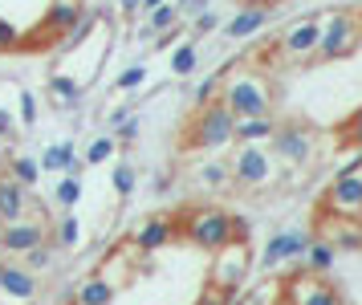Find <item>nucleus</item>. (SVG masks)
<instances>
[{
	"instance_id": "nucleus-13",
	"label": "nucleus",
	"mask_w": 362,
	"mask_h": 305,
	"mask_svg": "<svg viewBox=\"0 0 362 305\" xmlns=\"http://www.w3.org/2000/svg\"><path fill=\"white\" fill-rule=\"evenodd\" d=\"M313 244V232H301V228H285L273 241L264 244V265H281V260H301L305 248Z\"/></svg>"
},
{
	"instance_id": "nucleus-12",
	"label": "nucleus",
	"mask_w": 362,
	"mask_h": 305,
	"mask_svg": "<svg viewBox=\"0 0 362 305\" xmlns=\"http://www.w3.org/2000/svg\"><path fill=\"white\" fill-rule=\"evenodd\" d=\"M37 244H45V220H21V224L0 228V248L8 260L33 253Z\"/></svg>"
},
{
	"instance_id": "nucleus-42",
	"label": "nucleus",
	"mask_w": 362,
	"mask_h": 305,
	"mask_svg": "<svg viewBox=\"0 0 362 305\" xmlns=\"http://www.w3.org/2000/svg\"><path fill=\"white\" fill-rule=\"evenodd\" d=\"M199 305H228V297H220V293H212V289H208V297H204Z\"/></svg>"
},
{
	"instance_id": "nucleus-40",
	"label": "nucleus",
	"mask_w": 362,
	"mask_h": 305,
	"mask_svg": "<svg viewBox=\"0 0 362 305\" xmlns=\"http://www.w3.org/2000/svg\"><path fill=\"white\" fill-rule=\"evenodd\" d=\"M346 139H350V143H354V146H362V110L354 114L350 122H346Z\"/></svg>"
},
{
	"instance_id": "nucleus-28",
	"label": "nucleus",
	"mask_w": 362,
	"mask_h": 305,
	"mask_svg": "<svg viewBox=\"0 0 362 305\" xmlns=\"http://www.w3.org/2000/svg\"><path fill=\"white\" fill-rule=\"evenodd\" d=\"M115 151H118L115 134H98L94 143L86 146V163H90V167H102L106 159H115Z\"/></svg>"
},
{
	"instance_id": "nucleus-19",
	"label": "nucleus",
	"mask_w": 362,
	"mask_h": 305,
	"mask_svg": "<svg viewBox=\"0 0 362 305\" xmlns=\"http://www.w3.org/2000/svg\"><path fill=\"white\" fill-rule=\"evenodd\" d=\"M180 16H183V8L180 4H167V0H155V4H151L147 8V16H143V21H147V25H143V33H171L175 29V25H180Z\"/></svg>"
},
{
	"instance_id": "nucleus-27",
	"label": "nucleus",
	"mask_w": 362,
	"mask_h": 305,
	"mask_svg": "<svg viewBox=\"0 0 362 305\" xmlns=\"http://www.w3.org/2000/svg\"><path fill=\"white\" fill-rule=\"evenodd\" d=\"M82 220H78V216H74V212H66V216H62V220H57V244H62V248H82Z\"/></svg>"
},
{
	"instance_id": "nucleus-30",
	"label": "nucleus",
	"mask_w": 362,
	"mask_h": 305,
	"mask_svg": "<svg viewBox=\"0 0 362 305\" xmlns=\"http://www.w3.org/2000/svg\"><path fill=\"white\" fill-rule=\"evenodd\" d=\"M110 183H115V192L127 200V195L134 192V183H139V171H134L131 163H118L115 167V175H110Z\"/></svg>"
},
{
	"instance_id": "nucleus-37",
	"label": "nucleus",
	"mask_w": 362,
	"mask_h": 305,
	"mask_svg": "<svg viewBox=\"0 0 362 305\" xmlns=\"http://www.w3.org/2000/svg\"><path fill=\"white\" fill-rule=\"evenodd\" d=\"M134 139H139V118L131 114L122 127H115V143H134Z\"/></svg>"
},
{
	"instance_id": "nucleus-38",
	"label": "nucleus",
	"mask_w": 362,
	"mask_h": 305,
	"mask_svg": "<svg viewBox=\"0 0 362 305\" xmlns=\"http://www.w3.org/2000/svg\"><path fill=\"white\" fill-rule=\"evenodd\" d=\"M216 25H220V13L216 8H204V13H196V33L204 37V33H212Z\"/></svg>"
},
{
	"instance_id": "nucleus-11",
	"label": "nucleus",
	"mask_w": 362,
	"mask_h": 305,
	"mask_svg": "<svg viewBox=\"0 0 362 305\" xmlns=\"http://www.w3.org/2000/svg\"><path fill=\"white\" fill-rule=\"evenodd\" d=\"M317 37H322V21L317 16L293 21L285 29V37H281V57L285 62H310L313 53H317Z\"/></svg>"
},
{
	"instance_id": "nucleus-22",
	"label": "nucleus",
	"mask_w": 362,
	"mask_h": 305,
	"mask_svg": "<svg viewBox=\"0 0 362 305\" xmlns=\"http://www.w3.org/2000/svg\"><path fill=\"white\" fill-rule=\"evenodd\" d=\"M264 25H269V8H240V13L224 25V33H228V37H252V33L264 29Z\"/></svg>"
},
{
	"instance_id": "nucleus-26",
	"label": "nucleus",
	"mask_w": 362,
	"mask_h": 305,
	"mask_svg": "<svg viewBox=\"0 0 362 305\" xmlns=\"http://www.w3.org/2000/svg\"><path fill=\"white\" fill-rule=\"evenodd\" d=\"M8 179H13V183H21V188L29 192L37 179H41V167H37V159H29V155H17V159L8 163Z\"/></svg>"
},
{
	"instance_id": "nucleus-6",
	"label": "nucleus",
	"mask_w": 362,
	"mask_h": 305,
	"mask_svg": "<svg viewBox=\"0 0 362 305\" xmlns=\"http://www.w3.org/2000/svg\"><path fill=\"white\" fill-rule=\"evenodd\" d=\"M232 130H236V118L220 102H212V106H199L196 122H192V143L204 151H220L232 143Z\"/></svg>"
},
{
	"instance_id": "nucleus-24",
	"label": "nucleus",
	"mask_w": 362,
	"mask_h": 305,
	"mask_svg": "<svg viewBox=\"0 0 362 305\" xmlns=\"http://www.w3.org/2000/svg\"><path fill=\"white\" fill-rule=\"evenodd\" d=\"M245 297L252 305H281V297H285V281H277V277H264V281H257Z\"/></svg>"
},
{
	"instance_id": "nucleus-7",
	"label": "nucleus",
	"mask_w": 362,
	"mask_h": 305,
	"mask_svg": "<svg viewBox=\"0 0 362 305\" xmlns=\"http://www.w3.org/2000/svg\"><path fill=\"white\" fill-rule=\"evenodd\" d=\"M358 21L350 13H329L326 21H322V37H317V57H346V53H354L358 49Z\"/></svg>"
},
{
	"instance_id": "nucleus-21",
	"label": "nucleus",
	"mask_w": 362,
	"mask_h": 305,
	"mask_svg": "<svg viewBox=\"0 0 362 305\" xmlns=\"http://www.w3.org/2000/svg\"><path fill=\"white\" fill-rule=\"evenodd\" d=\"M82 81H74L69 74H53L49 78V98H53V106L57 110H69V106H78L82 102Z\"/></svg>"
},
{
	"instance_id": "nucleus-34",
	"label": "nucleus",
	"mask_w": 362,
	"mask_h": 305,
	"mask_svg": "<svg viewBox=\"0 0 362 305\" xmlns=\"http://www.w3.org/2000/svg\"><path fill=\"white\" fill-rule=\"evenodd\" d=\"M199 183H204V188H224V183H228V167H224V163H204V167H199Z\"/></svg>"
},
{
	"instance_id": "nucleus-5",
	"label": "nucleus",
	"mask_w": 362,
	"mask_h": 305,
	"mask_svg": "<svg viewBox=\"0 0 362 305\" xmlns=\"http://www.w3.org/2000/svg\"><path fill=\"white\" fill-rule=\"evenodd\" d=\"M313 151H317V139H313V130L301 127V122H285V127H277L273 139H269V155L277 163H289V167L313 163Z\"/></svg>"
},
{
	"instance_id": "nucleus-4",
	"label": "nucleus",
	"mask_w": 362,
	"mask_h": 305,
	"mask_svg": "<svg viewBox=\"0 0 362 305\" xmlns=\"http://www.w3.org/2000/svg\"><path fill=\"white\" fill-rule=\"evenodd\" d=\"M224 167H228V179L245 183V188H269L281 175V167L269 155V146H236L232 163H224Z\"/></svg>"
},
{
	"instance_id": "nucleus-41",
	"label": "nucleus",
	"mask_w": 362,
	"mask_h": 305,
	"mask_svg": "<svg viewBox=\"0 0 362 305\" xmlns=\"http://www.w3.org/2000/svg\"><path fill=\"white\" fill-rule=\"evenodd\" d=\"M127 118H131V110H127V106H118V110H110V127H122Z\"/></svg>"
},
{
	"instance_id": "nucleus-3",
	"label": "nucleus",
	"mask_w": 362,
	"mask_h": 305,
	"mask_svg": "<svg viewBox=\"0 0 362 305\" xmlns=\"http://www.w3.org/2000/svg\"><path fill=\"white\" fill-rule=\"evenodd\" d=\"M183 232H187V241L196 244V248L220 253L224 244L236 241V220L224 208H196L183 220Z\"/></svg>"
},
{
	"instance_id": "nucleus-10",
	"label": "nucleus",
	"mask_w": 362,
	"mask_h": 305,
	"mask_svg": "<svg viewBox=\"0 0 362 305\" xmlns=\"http://www.w3.org/2000/svg\"><path fill=\"white\" fill-rule=\"evenodd\" d=\"M37 277L25 269V265H17V260H0V301L4 305H33L37 301Z\"/></svg>"
},
{
	"instance_id": "nucleus-39",
	"label": "nucleus",
	"mask_w": 362,
	"mask_h": 305,
	"mask_svg": "<svg viewBox=\"0 0 362 305\" xmlns=\"http://www.w3.org/2000/svg\"><path fill=\"white\" fill-rule=\"evenodd\" d=\"M17 114L13 110H4V106H0V139H17Z\"/></svg>"
},
{
	"instance_id": "nucleus-32",
	"label": "nucleus",
	"mask_w": 362,
	"mask_h": 305,
	"mask_svg": "<svg viewBox=\"0 0 362 305\" xmlns=\"http://www.w3.org/2000/svg\"><path fill=\"white\" fill-rule=\"evenodd\" d=\"M21 45H25V29H21L17 21L0 16V53H4V49H21Z\"/></svg>"
},
{
	"instance_id": "nucleus-17",
	"label": "nucleus",
	"mask_w": 362,
	"mask_h": 305,
	"mask_svg": "<svg viewBox=\"0 0 362 305\" xmlns=\"http://www.w3.org/2000/svg\"><path fill=\"white\" fill-rule=\"evenodd\" d=\"M37 167L41 171H66L69 179H78L82 159H78V146L74 143H53V146H45V155L37 159Z\"/></svg>"
},
{
	"instance_id": "nucleus-29",
	"label": "nucleus",
	"mask_w": 362,
	"mask_h": 305,
	"mask_svg": "<svg viewBox=\"0 0 362 305\" xmlns=\"http://www.w3.org/2000/svg\"><path fill=\"white\" fill-rule=\"evenodd\" d=\"M25 269L29 273H45V269H53V244H37L33 253H25Z\"/></svg>"
},
{
	"instance_id": "nucleus-14",
	"label": "nucleus",
	"mask_w": 362,
	"mask_h": 305,
	"mask_svg": "<svg viewBox=\"0 0 362 305\" xmlns=\"http://www.w3.org/2000/svg\"><path fill=\"white\" fill-rule=\"evenodd\" d=\"M171 236H175V224H171L167 216H151V220H143V224L131 232V244L139 253H155V248L171 244Z\"/></svg>"
},
{
	"instance_id": "nucleus-15",
	"label": "nucleus",
	"mask_w": 362,
	"mask_h": 305,
	"mask_svg": "<svg viewBox=\"0 0 362 305\" xmlns=\"http://www.w3.org/2000/svg\"><path fill=\"white\" fill-rule=\"evenodd\" d=\"M25 216H29V192L8 175H0V224H21Z\"/></svg>"
},
{
	"instance_id": "nucleus-43",
	"label": "nucleus",
	"mask_w": 362,
	"mask_h": 305,
	"mask_svg": "<svg viewBox=\"0 0 362 305\" xmlns=\"http://www.w3.org/2000/svg\"><path fill=\"white\" fill-rule=\"evenodd\" d=\"M236 305H252V301H248V297H236Z\"/></svg>"
},
{
	"instance_id": "nucleus-8",
	"label": "nucleus",
	"mask_w": 362,
	"mask_h": 305,
	"mask_svg": "<svg viewBox=\"0 0 362 305\" xmlns=\"http://www.w3.org/2000/svg\"><path fill=\"white\" fill-rule=\"evenodd\" d=\"M281 305H342L338 289L329 285L326 277H313V273H297L285 281V297Z\"/></svg>"
},
{
	"instance_id": "nucleus-25",
	"label": "nucleus",
	"mask_w": 362,
	"mask_h": 305,
	"mask_svg": "<svg viewBox=\"0 0 362 305\" xmlns=\"http://www.w3.org/2000/svg\"><path fill=\"white\" fill-rule=\"evenodd\" d=\"M196 65H199V45H196V41H183V45L171 49V74L187 78V74H192Z\"/></svg>"
},
{
	"instance_id": "nucleus-16",
	"label": "nucleus",
	"mask_w": 362,
	"mask_h": 305,
	"mask_svg": "<svg viewBox=\"0 0 362 305\" xmlns=\"http://www.w3.org/2000/svg\"><path fill=\"white\" fill-rule=\"evenodd\" d=\"M322 241L338 253V248H350V253H362V224L358 220H334V216H322Z\"/></svg>"
},
{
	"instance_id": "nucleus-9",
	"label": "nucleus",
	"mask_w": 362,
	"mask_h": 305,
	"mask_svg": "<svg viewBox=\"0 0 362 305\" xmlns=\"http://www.w3.org/2000/svg\"><path fill=\"white\" fill-rule=\"evenodd\" d=\"M326 216L334 220H362V171L338 175L326 188Z\"/></svg>"
},
{
	"instance_id": "nucleus-36",
	"label": "nucleus",
	"mask_w": 362,
	"mask_h": 305,
	"mask_svg": "<svg viewBox=\"0 0 362 305\" xmlns=\"http://www.w3.org/2000/svg\"><path fill=\"white\" fill-rule=\"evenodd\" d=\"M33 122H37V98L25 90V94H21V122L17 127H33Z\"/></svg>"
},
{
	"instance_id": "nucleus-2",
	"label": "nucleus",
	"mask_w": 362,
	"mask_h": 305,
	"mask_svg": "<svg viewBox=\"0 0 362 305\" xmlns=\"http://www.w3.org/2000/svg\"><path fill=\"white\" fill-rule=\"evenodd\" d=\"M248 269H252V248H248L245 236H236L232 244H224L212 257V269H208V289L228 297V293H240Z\"/></svg>"
},
{
	"instance_id": "nucleus-20",
	"label": "nucleus",
	"mask_w": 362,
	"mask_h": 305,
	"mask_svg": "<svg viewBox=\"0 0 362 305\" xmlns=\"http://www.w3.org/2000/svg\"><path fill=\"white\" fill-rule=\"evenodd\" d=\"M115 293H118L115 285H106V281L94 273L74 289V305H115Z\"/></svg>"
},
{
	"instance_id": "nucleus-31",
	"label": "nucleus",
	"mask_w": 362,
	"mask_h": 305,
	"mask_svg": "<svg viewBox=\"0 0 362 305\" xmlns=\"http://www.w3.org/2000/svg\"><path fill=\"white\" fill-rule=\"evenodd\" d=\"M53 195H57V204H62V208H69V212H74V208H78V200H82V179H62V183H57V192H53Z\"/></svg>"
},
{
	"instance_id": "nucleus-23",
	"label": "nucleus",
	"mask_w": 362,
	"mask_h": 305,
	"mask_svg": "<svg viewBox=\"0 0 362 305\" xmlns=\"http://www.w3.org/2000/svg\"><path fill=\"white\" fill-rule=\"evenodd\" d=\"M334 257H338V253H334V248H329L326 241H322V236H317V241L310 244V248H305V273H313V277H322L329 269V265H334Z\"/></svg>"
},
{
	"instance_id": "nucleus-1",
	"label": "nucleus",
	"mask_w": 362,
	"mask_h": 305,
	"mask_svg": "<svg viewBox=\"0 0 362 305\" xmlns=\"http://www.w3.org/2000/svg\"><path fill=\"white\" fill-rule=\"evenodd\" d=\"M224 110L236 118V122H248V118H269V106H273V86L264 74L257 69H232L220 81V98H216Z\"/></svg>"
},
{
	"instance_id": "nucleus-33",
	"label": "nucleus",
	"mask_w": 362,
	"mask_h": 305,
	"mask_svg": "<svg viewBox=\"0 0 362 305\" xmlns=\"http://www.w3.org/2000/svg\"><path fill=\"white\" fill-rule=\"evenodd\" d=\"M143 81H147V65L134 62V65H127V69L115 78V90H139Z\"/></svg>"
},
{
	"instance_id": "nucleus-18",
	"label": "nucleus",
	"mask_w": 362,
	"mask_h": 305,
	"mask_svg": "<svg viewBox=\"0 0 362 305\" xmlns=\"http://www.w3.org/2000/svg\"><path fill=\"white\" fill-rule=\"evenodd\" d=\"M273 130H277V122H273V118H248V122H236V130H232V143H236V146H269Z\"/></svg>"
},
{
	"instance_id": "nucleus-35",
	"label": "nucleus",
	"mask_w": 362,
	"mask_h": 305,
	"mask_svg": "<svg viewBox=\"0 0 362 305\" xmlns=\"http://www.w3.org/2000/svg\"><path fill=\"white\" fill-rule=\"evenodd\" d=\"M220 81H224V74H212L204 86H196V102H199V106H204V102L212 106V102H216V94H220Z\"/></svg>"
}]
</instances>
